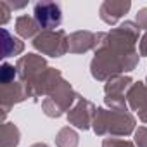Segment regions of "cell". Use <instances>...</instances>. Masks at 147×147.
I'll return each mask as SVG.
<instances>
[{
    "mask_svg": "<svg viewBox=\"0 0 147 147\" xmlns=\"http://www.w3.org/2000/svg\"><path fill=\"white\" fill-rule=\"evenodd\" d=\"M35 18L43 28H55L61 23V9L55 4H36Z\"/></svg>",
    "mask_w": 147,
    "mask_h": 147,
    "instance_id": "obj_1",
    "label": "cell"
}]
</instances>
